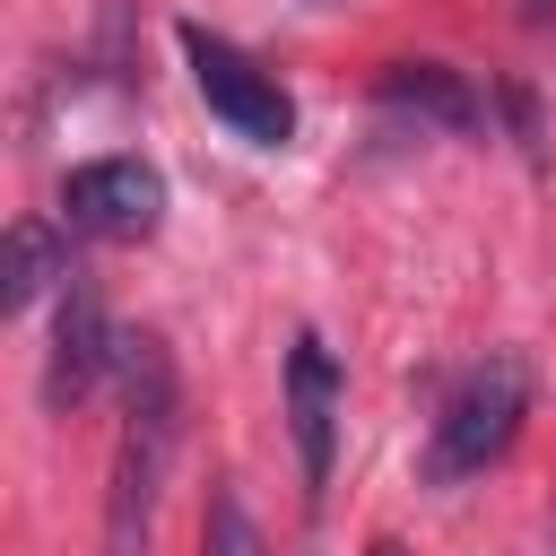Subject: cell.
I'll return each mask as SVG.
<instances>
[{
  "mask_svg": "<svg viewBox=\"0 0 556 556\" xmlns=\"http://www.w3.org/2000/svg\"><path fill=\"white\" fill-rule=\"evenodd\" d=\"M113 391H122V434H113V478H104V556H148L156 504L182 452V374L156 330H122Z\"/></svg>",
  "mask_w": 556,
  "mask_h": 556,
  "instance_id": "6da1fadb",
  "label": "cell"
},
{
  "mask_svg": "<svg viewBox=\"0 0 556 556\" xmlns=\"http://www.w3.org/2000/svg\"><path fill=\"white\" fill-rule=\"evenodd\" d=\"M521 417H530V356H521V348H486V356L443 391V408H434V426H426L417 478H426V486H469V478H486V469L521 443Z\"/></svg>",
  "mask_w": 556,
  "mask_h": 556,
  "instance_id": "7a4b0ae2",
  "label": "cell"
},
{
  "mask_svg": "<svg viewBox=\"0 0 556 556\" xmlns=\"http://www.w3.org/2000/svg\"><path fill=\"white\" fill-rule=\"evenodd\" d=\"M174 43H182V70H191V87H200V104L235 130V139H252V148H287L295 139V96L278 87V70H261L243 43H226V35H208V26H174Z\"/></svg>",
  "mask_w": 556,
  "mask_h": 556,
  "instance_id": "3957f363",
  "label": "cell"
},
{
  "mask_svg": "<svg viewBox=\"0 0 556 556\" xmlns=\"http://www.w3.org/2000/svg\"><path fill=\"white\" fill-rule=\"evenodd\" d=\"M61 226L87 243H148L165 226V174L148 156H87L61 174Z\"/></svg>",
  "mask_w": 556,
  "mask_h": 556,
  "instance_id": "277c9868",
  "label": "cell"
},
{
  "mask_svg": "<svg viewBox=\"0 0 556 556\" xmlns=\"http://www.w3.org/2000/svg\"><path fill=\"white\" fill-rule=\"evenodd\" d=\"M113 365H122V330H113V313H104V295L70 269V287L52 295V348H43V408L52 417H70V408H87L104 382H113Z\"/></svg>",
  "mask_w": 556,
  "mask_h": 556,
  "instance_id": "5b68a950",
  "label": "cell"
},
{
  "mask_svg": "<svg viewBox=\"0 0 556 556\" xmlns=\"http://www.w3.org/2000/svg\"><path fill=\"white\" fill-rule=\"evenodd\" d=\"M287 443H295V478L304 504L330 495V460H339V365L313 330H295L287 348Z\"/></svg>",
  "mask_w": 556,
  "mask_h": 556,
  "instance_id": "8992f818",
  "label": "cell"
},
{
  "mask_svg": "<svg viewBox=\"0 0 556 556\" xmlns=\"http://www.w3.org/2000/svg\"><path fill=\"white\" fill-rule=\"evenodd\" d=\"M382 104L391 113H417L434 130H478L486 122V96L452 70V61H391L382 70Z\"/></svg>",
  "mask_w": 556,
  "mask_h": 556,
  "instance_id": "52a82bcc",
  "label": "cell"
},
{
  "mask_svg": "<svg viewBox=\"0 0 556 556\" xmlns=\"http://www.w3.org/2000/svg\"><path fill=\"white\" fill-rule=\"evenodd\" d=\"M70 287V243H61V226L52 217H17L9 226V287H0V313L17 321V313H35L43 295H61Z\"/></svg>",
  "mask_w": 556,
  "mask_h": 556,
  "instance_id": "ba28073f",
  "label": "cell"
},
{
  "mask_svg": "<svg viewBox=\"0 0 556 556\" xmlns=\"http://www.w3.org/2000/svg\"><path fill=\"white\" fill-rule=\"evenodd\" d=\"M200 556H269V539H261V521H252V504H243L235 486H208V513H200Z\"/></svg>",
  "mask_w": 556,
  "mask_h": 556,
  "instance_id": "9c48e42d",
  "label": "cell"
},
{
  "mask_svg": "<svg viewBox=\"0 0 556 556\" xmlns=\"http://www.w3.org/2000/svg\"><path fill=\"white\" fill-rule=\"evenodd\" d=\"M521 17H530V26H547V17H556V0H521Z\"/></svg>",
  "mask_w": 556,
  "mask_h": 556,
  "instance_id": "30bf717a",
  "label": "cell"
},
{
  "mask_svg": "<svg viewBox=\"0 0 556 556\" xmlns=\"http://www.w3.org/2000/svg\"><path fill=\"white\" fill-rule=\"evenodd\" d=\"M365 556H408V547H400V539H374V547H365Z\"/></svg>",
  "mask_w": 556,
  "mask_h": 556,
  "instance_id": "8fae6325",
  "label": "cell"
}]
</instances>
